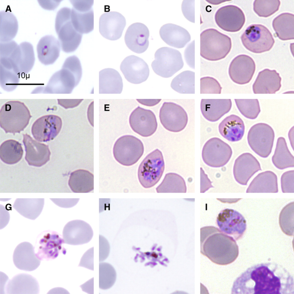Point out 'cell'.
<instances>
[{
    "instance_id": "obj_1",
    "label": "cell",
    "mask_w": 294,
    "mask_h": 294,
    "mask_svg": "<svg viewBox=\"0 0 294 294\" xmlns=\"http://www.w3.org/2000/svg\"><path fill=\"white\" fill-rule=\"evenodd\" d=\"M231 293L294 294L293 277L277 263L257 264L247 268L237 278Z\"/></svg>"
},
{
    "instance_id": "obj_2",
    "label": "cell",
    "mask_w": 294,
    "mask_h": 294,
    "mask_svg": "<svg viewBox=\"0 0 294 294\" xmlns=\"http://www.w3.org/2000/svg\"><path fill=\"white\" fill-rule=\"evenodd\" d=\"M200 252L217 264L225 265L234 262L239 254L235 240L217 227L200 228Z\"/></svg>"
},
{
    "instance_id": "obj_3",
    "label": "cell",
    "mask_w": 294,
    "mask_h": 294,
    "mask_svg": "<svg viewBox=\"0 0 294 294\" xmlns=\"http://www.w3.org/2000/svg\"><path fill=\"white\" fill-rule=\"evenodd\" d=\"M31 117L29 110L24 102L9 101L1 109L0 126L6 133H20L28 125Z\"/></svg>"
},
{
    "instance_id": "obj_4",
    "label": "cell",
    "mask_w": 294,
    "mask_h": 294,
    "mask_svg": "<svg viewBox=\"0 0 294 294\" xmlns=\"http://www.w3.org/2000/svg\"><path fill=\"white\" fill-rule=\"evenodd\" d=\"M200 55L210 61L224 58L232 47L231 38L216 29L209 28L200 34Z\"/></svg>"
},
{
    "instance_id": "obj_5",
    "label": "cell",
    "mask_w": 294,
    "mask_h": 294,
    "mask_svg": "<svg viewBox=\"0 0 294 294\" xmlns=\"http://www.w3.org/2000/svg\"><path fill=\"white\" fill-rule=\"evenodd\" d=\"M71 9L63 7L58 12L55 28L62 50L66 53L74 52L80 44L82 34L73 26L71 20Z\"/></svg>"
},
{
    "instance_id": "obj_6",
    "label": "cell",
    "mask_w": 294,
    "mask_h": 294,
    "mask_svg": "<svg viewBox=\"0 0 294 294\" xmlns=\"http://www.w3.org/2000/svg\"><path fill=\"white\" fill-rule=\"evenodd\" d=\"M165 167L163 154L156 149L148 154L140 164L138 175L141 185L146 188L157 184L161 177Z\"/></svg>"
},
{
    "instance_id": "obj_7",
    "label": "cell",
    "mask_w": 294,
    "mask_h": 294,
    "mask_svg": "<svg viewBox=\"0 0 294 294\" xmlns=\"http://www.w3.org/2000/svg\"><path fill=\"white\" fill-rule=\"evenodd\" d=\"M154 57L151 65L152 68L156 74L163 78L171 77L184 65L180 52L171 48H159L156 52Z\"/></svg>"
},
{
    "instance_id": "obj_8",
    "label": "cell",
    "mask_w": 294,
    "mask_h": 294,
    "mask_svg": "<svg viewBox=\"0 0 294 294\" xmlns=\"http://www.w3.org/2000/svg\"><path fill=\"white\" fill-rule=\"evenodd\" d=\"M113 154L115 160L125 166H130L136 163L144 152L142 141L131 135H125L118 138L113 148Z\"/></svg>"
},
{
    "instance_id": "obj_9",
    "label": "cell",
    "mask_w": 294,
    "mask_h": 294,
    "mask_svg": "<svg viewBox=\"0 0 294 294\" xmlns=\"http://www.w3.org/2000/svg\"><path fill=\"white\" fill-rule=\"evenodd\" d=\"M240 38L245 47L255 53L269 51L275 42L272 35L268 29L260 24L249 26Z\"/></svg>"
},
{
    "instance_id": "obj_10",
    "label": "cell",
    "mask_w": 294,
    "mask_h": 294,
    "mask_svg": "<svg viewBox=\"0 0 294 294\" xmlns=\"http://www.w3.org/2000/svg\"><path fill=\"white\" fill-rule=\"evenodd\" d=\"M274 137V131L270 125L259 123L251 127L247 140L252 150L260 157L265 158L271 152Z\"/></svg>"
},
{
    "instance_id": "obj_11",
    "label": "cell",
    "mask_w": 294,
    "mask_h": 294,
    "mask_svg": "<svg viewBox=\"0 0 294 294\" xmlns=\"http://www.w3.org/2000/svg\"><path fill=\"white\" fill-rule=\"evenodd\" d=\"M232 154V149L227 144L218 138L214 137L209 140L204 145L202 157L208 165L220 167L228 162Z\"/></svg>"
},
{
    "instance_id": "obj_12",
    "label": "cell",
    "mask_w": 294,
    "mask_h": 294,
    "mask_svg": "<svg viewBox=\"0 0 294 294\" xmlns=\"http://www.w3.org/2000/svg\"><path fill=\"white\" fill-rule=\"evenodd\" d=\"M160 122L167 130L177 132L183 130L188 122L187 114L180 105L171 102H165L160 108Z\"/></svg>"
},
{
    "instance_id": "obj_13",
    "label": "cell",
    "mask_w": 294,
    "mask_h": 294,
    "mask_svg": "<svg viewBox=\"0 0 294 294\" xmlns=\"http://www.w3.org/2000/svg\"><path fill=\"white\" fill-rule=\"evenodd\" d=\"M73 5L71 20L75 29L80 33L88 34L94 29L93 1H70Z\"/></svg>"
},
{
    "instance_id": "obj_14",
    "label": "cell",
    "mask_w": 294,
    "mask_h": 294,
    "mask_svg": "<svg viewBox=\"0 0 294 294\" xmlns=\"http://www.w3.org/2000/svg\"><path fill=\"white\" fill-rule=\"evenodd\" d=\"M216 223L220 230L235 240L242 238L246 229V220L243 216L232 209L222 210L217 217Z\"/></svg>"
},
{
    "instance_id": "obj_15",
    "label": "cell",
    "mask_w": 294,
    "mask_h": 294,
    "mask_svg": "<svg viewBox=\"0 0 294 294\" xmlns=\"http://www.w3.org/2000/svg\"><path fill=\"white\" fill-rule=\"evenodd\" d=\"M216 23L225 31L235 32L240 30L245 22V15L238 7L233 5L222 7L216 11L215 15Z\"/></svg>"
},
{
    "instance_id": "obj_16",
    "label": "cell",
    "mask_w": 294,
    "mask_h": 294,
    "mask_svg": "<svg viewBox=\"0 0 294 294\" xmlns=\"http://www.w3.org/2000/svg\"><path fill=\"white\" fill-rule=\"evenodd\" d=\"M62 125L61 118L55 115H47L37 119L31 129L35 139L41 142L53 140L60 132Z\"/></svg>"
},
{
    "instance_id": "obj_17",
    "label": "cell",
    "mask_w": 294,
    "mask_h": 294,
    "mask_svg": "<svg viewBox=\"0 0 294 294\" xmlns=\"http://www.w3.org/2000/svg\"><path fill=\"white\" fill-rule=\"evenodd\" d=\"M129 122L133 131L144 137L152 135L157 127V123L154 113L150 110L139 106L131 113Z\"/></svg>"
},
{
    "instance_id": "obj_18",
    "label": "cell",
    "mask_w": 294,
    "mask_h": 294,
    "mask_svg": "<svg viewBox=\"0 0 294 294\" xmlns=\"http://www.w3.org/2000/svg\"><path fill=\"white\" fill-rule=\"evenodd\" d=\"M82 70L80 62L75 55L67 57L60 72V92L71 93L79 84L82 78Z\"/></svg>"
},
{
    "instance_id": "obj_19",
    "label": "cell",
    "mask_w": 294,
    "mask_h": 294,
    "mask_svg": "<svg viewBox=\"0 0 294 294\" xmlns=\"http://www.w3.org/2000/svg\"><path fill=\"white\" fill-rule=\"evenodd\" d=\"M63 239L55 233H47L40 237L36 241L35 254L40 260H49L56 258L59 253L64 254L66 250L63 248Z\"/></svg>"
},
{
    "instance_id": "obj_20",
    "label": "cell",
    "mask_w": 294,
    "mask_h": 294,
    "mask_svg": "<svg viewBox=\"0 0 294 294\" xmlns=\"http://www.w3.org/2000/svg\"><path fill=\"white\" fill-rule=\"evenodd\" d=\"M256 69L255 63L250 57L241 55L231 61L229 68V74L231 80L240 85L249 83L252 80Z\"/></svg>"
},
{
    "instance_id": "obj_21",
    "label": "cell",
    "mask_w": 294,
    "mask_h": 294,
    "mask_svg": "<svg viewBox=\"0 0 294 294\" xmlns=\"http://www.w3.org/2000/svg\"><path fill=\"white\" fill-rule=\"evenodd\" d=\"M120 69L126 80L134 84L145 82L149 75L147 63L142 59L134 55L125 58L121 64Z\"/></svg>"
},
{
    "instance_id": "obj_22",
    "label": "cell",
    "mask_w": 294,
    "mask_h": 294,
    "mask_svg": "<svg viewBox=\"0 0 294 294\" xmlns=\"http://www.w3.org/2000/svg\"><path fill=\"white\" fill-rule=\"evenodd\" d=\"M93 235L90 226L86 222L79 220L69 222L64 227L63 232L64 243L73 245L88 243Z\"/></svg>"
},
{
    "instance_id": "obj_23",
    "label": "cell",
    "mask_w": 294,
    "mask_h": 294,
    "mask_svg": "<svg viewBox=\"0 0 294 294\" xmlns=\"http://www.w3.org/2000/svg\"><path fill=\"white\" fill-rule=\"evenodd\" d=\"M126 24L125 17L116 11L105 13L100 17L99 31L105 38L112 40L119 38Z\"/></svg>"
},
{
    "instance_id": "obj_24",
    "label": "cell",
    "mask_w": 294,
    "mask_h": 294,
    "mask_svg": "<svg viewBox=\"0 0 294 294\" xmlns=\"http://www.w3.org/2000/svg\"><path fill=\"white\" fill-rule=\"evenodd\" d=\"M260 170H261V168L258 160L251 154L246 152L240 155L235 160L233 174L238 183L246 185L252 177Z\"/></svg>"
},
{
    "instance_id": "obj_25",
    "label": "cell",
    "mask_w": 294,
    "mask_h": 294,
    "mask_svg": "<svg viewBox=\"0 0 294 294\" xmlns=\"http://www.w3.org/2000/svg\"><path fill=\"white\" fill-rule=\"evenodd\" d=\"M25 159L30 166L40 167L50 160L51 152L48 145L34 140L27 134H23Z\"/></svg>"
},
{
    "instance_id": "obj_26",
    "label": "cell",
    "mask_w": 294,
    "mask_h": 294,
    "mask_svg": "<svg viewBox=\"0 0 294 294\" xmlns=\"http://www.w3.org/2000/svg\"><path fill=\"white\" fill-rule=\"evenodd\" d=\"M149 31L147 27L141 23L131 24L126 32L124 39L126 45L131 51L141 53L148 47Z\"/></svg>"
},
{
    "instance_id": "obj_27",
    "label": "cell",
    "mask_w": 294,
    "mask_h": 294,
    "mask_svg": "<svg viewBox=\"0 0 294 294\" xmlns=\"http://www.w3.org/2000/svg\"><path fill=\"white\" fill-rule=\"evenodd\" d=\"M33 245L27 242H22L15 248L13 254V263L18 269L31 271L40 265L41 260L36 256Z\"/></svg>"
},
{
    "instance_id": "obj_28",
    "label": "cell",
    "mask_w": 294,
    "mask_h": 294,
    "mask_svg": "<svg viewBox=\"0 0 294 294\" xmlns=\"http://www.w3.org/2000/svg\"><path fill=\"white\" fill-rule=\"evenodd\" d=\"M281 78L275 70L266 69L260 72L253 86L254 94H275L281 87Z\"/></svg>"
},
{
    "instance_id": "obj_29",
    "label": "cell",
    "mask_w": 294,
    "mask_h": 294,
    "mask_svg": "<svg viewBox=\"0 0 294 294\" xmlns=\"http://www.w3.org/2000/svg\"><path fill=\"white\" fill-rule=\"evenodd\" d=\"M232 105L230 99H202L200 103L201 113L211 122L218 121L229 112Z\"/></svg>"
},
{
    "instance_id": "obj_30",
    "label": "cell",
    "mask_w": 294,
    "mask_h": 294,
    "mask_svg": "<svg viewBox=\"0 0 294 294\" xmlns=\"http://www.w3.org/2000/svg\"><path fill=\"white\" fill-rule=\"evenodd\" d=\"M159 34L166 43L177 48L184 47L191 40V36L187 30L171 23L163 26L160 29Z\"/></svg>"
},
{
    "instance_id": "obj_31",
    "label": "cell",
    "mask_w": 294,
    "mask_h": 294,
    "mask_svg": "<svg viewBox=\"0 0 294 294\" xmlns=\"http://www.w3.org/2000/svg\"><path fill=\"white\" fill-rule=\"evenodd\" d=\"M7 294H38L39 285L37 280L30 275L18 274L7 283L6 287Z\"/></svg>"
},
{
    "instance_id": "obj_32",
    "label": "cell",
    "mask_w": 294,
    "mask_h": 294,
    "mask_svg": "<svg viewBox=\"0 0 294 294\" xmlns=\"http://www.w3.org/2000/svg\"><path fill=\"white\" fill-rule=\"evenodd\" d=\"M60 50L59 42L52 35L42 38L37 46L39 61L45 65L53 63L59 57Z\"/></svg>"
},
{
    "instance_id": "obj_33",
    "label": "cell",
    "mask_w": 294,
    "mask_h": 294,
    "mask_svg": "<svg viewBox=\"0 0 294 294\" xmlns=\"http://www.w3.org/2000/svg\"><path fill=\"white\" fill-rule=\"evenodd\" d=\"M220 134L229 141H239L244 135L245 126L243 121L238 116L231 115L225 118L219 124Z\"/></svg>"
},
{
    "instance_id": "obj_34",
    "label": "cell",
    "mask_w": 294,
    "mask_h": 294,
    "mask_svg": "<svg viewBox=\"0 0 294 294\" xmlns=\"http://www.w3.org/2000/svg\"><path fill=\"white\" fill-rule=\"evenodd\" d=\"M123 88L122 79L117 70L107 68L99 72V94H120Z\"/></svg>"
},
{
    "instance_id": "obj_35",
    "label": "cell",
    "mask_w": 294,
    "mask_h": 294,
    "mask_svg": "<svg viewBox=\"0 0 294 294\" xmlns=\"http://www.w3.org/2000/svg\"><path fill=\"white\" fill-rule=\"evenodd\" d=\"M277 177L273 172L267 171L258 174L252 180L246 193H277Z\"/></svg>"
},
{
    "instance_id": "obj_36",
    "label": "cell",
    "mask_w": 294,
    "mask_h": 294,
    "mask_svg": "<svg viewBox=\"0 0 294 294\" xmlns=\"http://www.w3.org/2000/svg\"><path fill=\"white\" fill-rule=\"evenodd\" d=\"M68 184L73 192H89L94 188L93 174L87 170H76L71 173Z\"/></svg>"
},
{
    "instance_id": "obj_37",
    "label": "cell",
    "mask_w": 294,
    "mask_h": 294,
    "mask_svg": "<svg viewBox=\"0 0 294 294\" xmlns=\"http://www.w3.org/2000/svg\"><path fill=\"white\" fill-rule=\"evenodd\" d=\"M294 15L288 13H282L274 19L272 26L280 39L286 40L294 39Z\"/></svg>"
},
{
    "instance_id": "obj_38",
    "label": "cell",
    "mask_w": 294,
    "mask_h": 294,
    "mask_svg": "<svg viewBox=\"0 0 294 294\" xmlns=\"http://www.w3.org/2000/svg\"><path fill=\"white\" fill-rule=\"evenodd\" d=\"M272 160L274 166L280 169L294 167V157L289 150L284 138H278Z\"/></svg>"
},
{
    "instance_id": "obj_39",
    "label": "cell",
    "mask_w": 294,
    "mask_h": 294,
    "mask_svg": "<svg viewBox=\"0 0 294 294\" xmlns=\"http://www.w3.org/2000/svg\"><path fill=\"white\" fill-rule=\"evenodd\" d=\"M23 154L21 144L15 140H7L1 145L0 158L7 164L11 165L17 163L22 158Z\"/></svg>"
},
{
    "instance_id": "obj_40",
    "label": "cell",
    "mask_w": 294,
    "mask_h": 294,
    "mask_svg": "<svg viewBox=\"0 0 294 294\" xmlns=\"http://www.w3.org/2000/svg\"><path fill=\"white\" fill-rule=\"evenodd\" d=\"M0 42H6L12 40L18 32V25L16 18L11 13L1 11Z\"/></svg>"
},
{
    "instance_id": "obj_41",
    "label": "cell",
    "mask_w": 294,
    "mask_h": 294,
    "mask_svg": "<svg viewBox=\"0 0 294 294\" xmlns=\"http://www.w3.org/2000/svg\"><path fill=\"white\" fill-rule=\"evenodd\" d=\"M158 193H186L185 181L179 175L175 173H167L161 183L156 188Z\"/></svg>"
},
{
    "instance_id": "obj_42",
    "label": "cell",
    "mask_w": 294,
    "mask_h": 294,
    "mask_svg": "<svg viewBox=\"0 0 294 294\" xmlns=\"http://www.w3.org/2000/svg\"><path fill=\"white\" fill-rule=\"evenodd\" d=\"M171 86L179 93L194 94V72L189 70L182 72L173 79Z\"/></svg>"
},
{
    "instance_id": "obj_43",
    "label": "cell",
    "mask_w": 294,
    "mask_h": 294,
    "mask_svg": "<svg viewBox=\"0 0 294 294\" xmlns=\"http://www.w3.org/2000/svg\"><path fill=\"white\" fill-rule=\"evenodd\" d=\"M294 202H291L284 206L279 215V223L282 231L285 234L294 235Z\"/></svg>"
},
{
    "instance_id": "obj_44",
    "label": "cell",
    "mask_w": 294,
    "mask_h": 294,
    "mask_svg": "<svg viewBox=\"0 0 294 294\" xmlns=\"http://www.w3.org/2000/svg\"><path fill=\"white\" fill-rule=\"evenodd\" d=\"M234 100L240 112L247 118L255 119L260 112L258 99H235Z\"/></svg>"
},
{
    "instance_id": "obj_45",
    "label": "cell",
    "mask_w": 294,
    "mask_h": 294,
    "mask_svg": "<svg viewBox=\"0 0 294 294\" xmlns=\"http://www.w3.org/2000/svg\"><path fill=\"white\" fill-rule=\"evenodd\" d=\"M116 273L113 267L110 264L100 262L99 264V287L102 290L108 289L115 283Z\"/></svg>"
},
{
    "instance_id": "obj_46",
    "label": "cell",
    "mask_w": 294,
    "mask_h": 294,
    "mask_svg": "<svg viewBox=\"0 0 294 294\" xmlns=\"http://www.w3.org/2000/svg\"><path fill=\"white\" fill-rule=\"evenodd\" d=\"M280 3L278 0H255L253 4V9L259 16L268 17L278 10Z\"/></svg>"
},
{
    "instance_id": "obj_47",
    "label": "cell",
    "mask_w": 294,
    "mask_h": 294,
    "mask_svg": "<svg viewBox=\"0 0 294 294\" xmlns=\"http://www.w3.org/2000/svg\"><path fill=\"white\" fill-rule=\"evenodd\" d=\"M200 92L202 94H221L222 87L214 78L205 77L200 78Z\"/></svg>"
},
{
    "instance_id": "obj_48",
    "label": "cell",
    "mask_w": 294,
    "mask_h": 294,
    "mask_svg": "<svg viewBox=\"0 0 294 294\" xmlns=\"http://www.w3.org/2000/svg\"><path fill=\"white\" fill-rule=\"evenodd\" d=\"M294 171H289L284 172L281 178L282 191L283 193L294 192Z\"/></svg>"
},
{
    "instance_id": "obj_49",
    "label": "cell",
    "mask_w": 294,
    "mask_h": 294,
    "mask_svg": "<svg viewBox=\"0 0 294 294\" xmlns=\"http://www.w3.org/2000/svg\"><path fill=\"white\" fill-rule=\"evenodd\" d=\"M110 250L109 244L103 236L99 235V262L103 261L108 257Z\"/></svg>"
},
{
    "instance_id": "obj_50",
    "label": "cell",
    "mask_w": 294,
    "mask_h": 294,
    "mask_svg": "<svg viewBox=\"0 0 294 294\" xmlns=\"http://www.w3.org/2000/svg\"><path fill=\"white\" fill-rule=\"evenodd\" d=\"M90 253V252L89 255H88L89 252L88 250L84 254L79 266H82L93 270V252L91 255Z\"/></svg>"
},
{
    "instance_id": "obj_51",
    "label": "cell",
    "mask_w": 294,
    "mask_h": 294,
    "mask_svg": "<svg viewBox=\"0 0 294 294\" xmlns=\"http://www.w3.org/2000/svg\"><path fill=\"white\" fill-rule=\"evenodd\" d=\"M200 192L204 193L210 188L213 187L212 182L208 179L202 167L200 168Z\"/></svg>"
},
{
    "instance_id": "obj_52",
    "label": "cell",
    "mask_w": 294,
    "mask_h": 294,
    "mask_svg": "<svg viewBox=\"0 0 294 294\" xmlns=\"http://www.w3.org/2000/svg\"><path fill=\"white\" fill-rule=\"evenodd\" d=\"M59 103L65 109L73 108L78 105L83 99H58Z\"/></svg>"
},
{
    "instance_id": "obj_53",
    "label": "cell",
    "mask_w": 294,
    "mask_h": 294,
    "mask_svg": "<svg viewBox=\"0 0 294 294\" xmlns=\"http://www.w3.org/2000/svg\"><path fill=\"white\" fill-rule=\"evenodd\" d=\"M194 50L192 51L191 49V50L189 51L187 47L184 53L185 58L187 63L190 67L194 69V52L193 53L192 52Z\"/></svg>"
}]
</instances>
